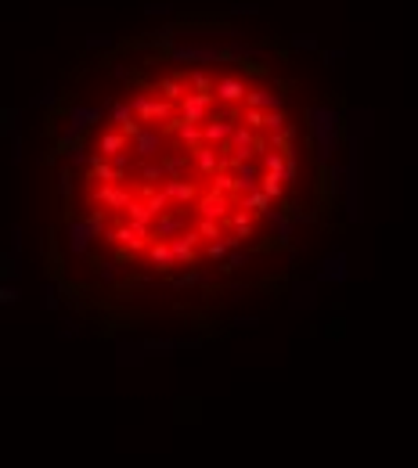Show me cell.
Returning a JSON list of instances; mask_svg holds the SVG:
<instances>
[{
  "instance_id": "6da1fadb",
  "label": "cell",
  "mask_w": 418,
  "mask_h": 468,
  "mask_svg": "<svg viewBox=\"0 0 418 468\" xmlns=\"http://www.w3.org/2000/svg\"><path fill=\"white\" fill-rule=\"evenodd\" d=\"M87 47H112V36H109V33H94V36L87 40Z\"/></svg>"
}]
</instances>
